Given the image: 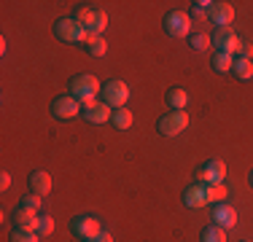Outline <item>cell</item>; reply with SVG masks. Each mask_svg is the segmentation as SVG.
Instances as JSON below:
<instances>
[{
  "mask_svg": "<svg viewBox=\"0 0 253 242\" xmlns=\"http://www.w3.org/2000/svg\"><path fill=\"white\" fill-rule=\"evenodd\" d=\"M73 19L81 24L89 35H102L105 27H108V14H105V8L97 5V3H78Z\"/></svg>",
  "mask_w": 253,
  "mask_h": 242,
  "instance_id": "1",
  "label": "cell"
},
{
  "mask_svg": "<svg viewBox=\"0 0 253 242\" xmlns=\"http://www.w3.org/2000/svg\"><path fill=\"white\" fill-rule=\"evenodd\" d=\"M68 92H70V97H76V100L84 105V102L97 100V94L102 92V83H100L94 76H89V73H81V76H73V78H70Z\"/></svg>",
  "mask_w": 253,
  "mask_h": 242,
  "instance_id": "2",
  "label": "cell"
},
{
  "mask_svg": "<svg viewBox=\"0 0 253 242\" xmlns=\"http://www.w3.org/2000/svg\"><path fill=\"white\" fill-rule=\"evenodd\" d=\"M54 35H57L62 43H78V46H84L89 40V33L73 19V16H62V19L54 22Z\"/></svg>",
  "mask_w": 253,
  "mask_h": 242,
  "instance_id": "3",
  "label": "cell"
},
{
  "mask_svg": "<svg viewBox=\"0 0 253 242\" xmlns=\"http://www.w3.org/2000/svg\"><path fill=\"white\" fill-rule=\"evenodd\" d=\"M102 102L111 105L113 111L116 108H126V100H129V86L122 81V78H111V81L102 83Z\"/></svg>",
  "mask_w": 253,
  "mask_h": 242,
  "instance_id": "4",
  "label": "cell"
},
{
  "mask_svg": "<svg viewBox=\"0 0 253 242\" xmlns=\"http://www.w3.org/2000/svg\"><path fill=\"white\" fill-rule=\"evenodd\" d=\"M162 24L170 38H189L191 35V16L186 11H167Z\"/></svg>",
  "mask_w": 253,
  "mask_h": 242,
  "instance_id": "5",
  "label": "cell"
},
{
  "mask_svg": "<svg viewBox=\"0 0 253 242\" xmlns=\"http://www.w3.org/2000/svg\"><path fill=\"white\" fill-rule=\"evenodd\" d=\"M186 126H189V113L186 111H170L156 121V132H159L162 137H175L186 129Z\"/></svg>",
  "mask_w": 253,
  "mask_h": 242,
  "instance_id": "6",
  "label": "cell"
},
{
  "mask_svg": "<svg viewBox=\"0 0 253 242\" xmlns=\"http://www.w3.org/2000/svg\"><path fill=\"white\" fill-rule=\"evenodd\" d=\"M100 232H102V223H100L97 215H76L73 221H70V234L81 242L97 237Z\"/></svg>",
  "mask_w": 253,
  "mask_h": 242,
  "instance_id": "7",
  "label": "cell"
},
{
  "mask_svg": "<svg viewBox=\"0 0 253 242\" xmlns=\"http://www.w3.org/2000/svg\"><path fill=\"white\" fill-rule=\"evenodd\" d=\"M194 178H197V183L218 186V183H224V178H226V164L221 159H210V161H205V164L197 167Z\"/></svg>",
  "mask_w": 253,
  "mask_h": 242,
  "instance_id": "8",
  "label": "cell"
},
{
  "mask_svg": "<svg viewBox=\"0 0 253 242\" xmlns=\"http://www.w3.org/2000/svg\"><path fill=\"white\" fill-rule=\"evenodd\" d=\"M51 116L59 119V121H68V119H76L81 116V102L70 94H62V97H54L51 102Z\"/></svg>",
  "mask_w": 253,
  "mask_h": 242,
  "instance_id": "9",
  "label": "cell"
},
{
  "mask_svg": "<svg viewBox=\"0 0 253 242\" xmlns=\"http://www.w3.org/2000/svg\"><path fill=\"white\" fill-rule=\"evenodd\" d=\"M210 40H213L215 51H224V54H237V48H240V35L232 27H218L210 35Z\"/></svg>",
  "mask_w": 253,
  "mask_h": 242,
  "instance_id": "10",
  "label": "cell"
},
{
  "mask_svg": "<svg viewBox=\"0 0 253 242\" xmlns=\"http://www.w3.org/2000/svg\"><path fill=\"white\" fill-rule=\"evenodd\" d=\"M111 116H113V108L100 100H92V102H84L81 105V119L89 121V124H105V121H111Z\"/></svg>",
  "mask_w": 253,
  "mask_h": 242,
  "instance_id": "11",
  "label": "cell"
},
{
  "mask_svg": "<svg viewBox=\"0 0 253 242\" xmlns=\"http://www.w3.org/2000/svg\"><path fill=\"white\" fill-rule=\"evenodd\" d=\"M208 19L213 22L215 27H229V24L234 22V5L226 3V0H215V3H210Z\"/></svg>",
  "mask_w": 253,
  "mask_h": 242,
  "instance_id": "12",
  "label": "cell"
},
{
  "mask_svg": "<svg viewBox=\"0 0 253 242\" xmlns=\"http://www.w3.org/2000/svg\"><path fill=\"white\" fill-rule=\"evenodd\" d=\"M210 218H213V223H215V226H221V229H234V226H237V210H234L229 202L213 204Z\"/></svg>",
  "mask_w": 253,
  "mask_h": 242,
  "instance_id": "13",
  "label": "cell"
},
{
  "mask_svg": "<svg viewBox=\"0 0 253 242\" xmlns=\"http://www.w3.org/2000/svg\"><path fill=\"white\" fill-rule=\"evenodd\" d=\"M183 204L191 210H200V207H208V194H205V183H191L189 189L183 191Z\"/></svg>",
  "mask_w": 253,
  "mask_h": 242,
  "instance_id": "14",
  "label": "cell"
},
{
  "mask_svg": "<svg viewBox=\"0 0 253 242\" xmlns=\"http://www.w3.org/2000/svg\"><path fill=\"white\" fill-rule=\"evenodd\" d=\"M27 183H30V191L38 194V197H46V194L51 191V186H54V183H51V175L43 172V169H35V172H30Z\"/></svg>",
  "mask_w": 253,
  "mask_h": 242,
  "instance_id": "15",
  "label": "cell"
},
{
  "mask_svg": "<svg viewBox=\"0 0 253 242\" xmlns=\"http://www.w3.org/2000/svg\"><path fill=\"white\" fill-rule=\"evenodd\" d=\"M167 105H170V111H183L189 105V92L183 86H172L167 92Z\"/></svg>",
  "mask_w": 253,
  "mask_h": 242,
  "instance_id": "16",
  "label": "cell"
},
{
  "mask_svg": "<svg viewBox=\"0 0 253 242\" xmlns=\"http://www.w3.org/2000/svg\"><path fill=\"white\" fill-rule=\"evenodd\" d=\"M84 51L89 54V57H105L108 54V40L102 38V35H89V40L84 43Z\"/></svg>",
  "mask_w": 253,
  "mask_h": 242,
  "instance_id": "17",
  "label": "cell"
},
{
  "mask_svg": "<svg viewBox=\"0 0 253 242\" xmlns=\"http://www.w3.org/2000/svg\"><path fill=\"white\" fill-rule=\"evenodd\" d=\"M41 213H33V210H25V207H16L14 213H11V221H14V226H35V221H38Z\"/></svg>",
  "mask_w": 253,
  "mask_h": 242,
  "instance_id": "18",
  "label": "cell"
},
{
  "mask_svg": "<svg viewBox=\"0 0 253 242\" xmlns=\"http://www.w3.org/2000/svg\"><path fill=\"white\" fill-rule=\"evenodd\" d=\"M132 121H135V116H132L129 108H116V111H113V116H111V124L116 126V129H122V132L129 129Z\"/></svg>",
  "mask_w": 253,
  "mask_h": 242,
  "instance_id": "19",
  "label": "cell"
},
{
  "mask_svg": "<svg viewBox=\"0 0 253 242\" xmlns=\"http://www.w3.org/2000/svg\"><path fill=\"white\" fill-rule=\"evenodd\" d=\"M210 62H213L215 73H232V68H234V57L232 54H224V51H215L210 57Z\"/></svg>",
  "mask_w": 253,
  "mask_h": 242,
  "instance_id": "20",
  "label": "cell"
},
{
  "mask_svg": "<svg viewBox=\"0 0 253 242\" xmlns=\"http://www.w3.org/2000/svg\"><path fill=\"white\" fill-rule=\"evenodd\" d=\"M232 73L240 78V81H251V78H253V59H243V57H237V59H234Z\"/></svg>",
  "mask_w": 253,
  "mask_h": 242,
  "instance_id": "21",
  "label": "cell"
},
{
  "mask_svg": "<svg viewBox=\"0 0 253 242\" xmlns=\"http://www.w3.org/2000/svg\"><path fill=\"white\" fill-rule=\"evenodd\" d=\"M200 242H226V229H221V226H215V223H210V226L202 229Z\"/></svg>",
  "mask_w": 253,
  "mask_h": 242,
  "instance_id": "22",
  "label": "cell"
},
{
  "mask_svg": "<svg viewBox=\"0 0 253 242\" xmlns=\"http://www.w3.org/2000/svg\"><path fill=\"white\" fill-rule=\"evenodd\" d=\"M38 240L41 237L30 226H14V232H11V242H38Z\"/></svg>",
  "mask_w": 253,
  "mask_h": 242,
  "instance_id": "23",
  "label": "cell"
},
{
  "mask_svg": "<svg viewBox=\"0 0 253 242\" xmlns=\"http://www.w3.org/2000/svg\"><path fill=\"white\" fill-rule=\"evenodd\" d=\"M33 229H35V234H38V237H49V234L54 232V218H51V215H43V213H41Z\"/></svg>",
  "mask_w": 253,
  "mask_h": 242,
  "instance_id": "24",
  "label": "cell"
},
{
  "mask_svg": "<svg viewBox=\"0 0 253 242\" xmlns=\"http://www.w3.org/2000/svg\"><path fill=\"white\" fill-rule=\"evenodd\" d=\"M189 43H191L194 51H205V48L213 46V40H210V35H205V33H191L189 35Z\"/></svg>",
  "mask_w": 253,
  "mask_h": 242,
  "instance_id": "25",
  "label": "cell"
},
{
  "mask_svg": "<svg viewBox=\"0 0 253 242\" xmlns=\"http://www.w3.org/2000/svg\"><path fill=\"white\" fill-rule=\"evenodd\" d=\"M205 194H208V202H210V204H218V202H224V199H226L224 183H218V186H205Z\"/></svg>",
  "mask_w": 253,
  "mask_h": 242,
  "instance_id": "26",
  "label": "cell"
},
{
  "mask_svg": "<svg viewBox=\"0 0 253 242\" xmlns=\"http://www.w3.org/2000/svg\"><path fill=\"white\" fill-rule=\"evenodd\" d=\"M41 204H43V199L38 197V194H25V197H22V202H19V207H25V210H33V213H38L41 210Z\"/></svg>",
  "mask_w": 253,
  "mask_h": 242,
  "instance_id": "27",
  "label": "cell"
},
{
  "mask_svg": "<svg viewBox=\"0 0 253 242\" xmlns=\"http://www.w3.org/2000/svg\"><path fill=\"white\" fill-rule=\"evenodd\" d=\"M194 8H191V16H197V19H202V16H208L210 11V3L208 0H197V3H191Z\"/></svg>",
  "mask_w": 253,
  "mask_h": 242,
  "instance_id": "28",
  "label": "cell"
},
{
  "mask_svg": "<svg viewBox=\"0 0 253 242\" xmlns=\"http://www.w3.org/2000/svg\"><path fill=\"white\" fill-rule=\"evenodd\" d=\"M237 54H240L243 59H251V57H253V46H251V43H243V40H240V48H237Z\"/></svg>",
  "mask_w": 253,
  "mask_h": 242,
  "instance_id": "29",
  "label": "cell"
},
{
  "mask_svg": "<svg viewBox=\"0 0 253 242\" xmlns=\"http://www.w3.org/2000/svg\"><path fill=\"white\" fill-rule=\"evenodd\" d=\"M86 242H113V237H111V232H105V229H102L97 237H92V240H86Z\"/></svg>",
  "mask_w": 253,
  "mask_h": 242,
  "instance_id": "30",
  "label": "cell"
},
{
  "mask_svg": "<svg viewBox=\"0 0 253 242\" xmlns=\"http://www.w3.org/2000/svg\"><path fill=\"white\" fill-rule=\"evenodd\" d=\"M8 186H11V172H5V169H3V172H0V189H8Z\"/></svg>",
  "mask_w": 253,
  "mask_h": 242,
  "instance_id": "31",
  "label": "cell"
},
{
  "mask_svg": "<svg viewBox=\"0 0 253 242\" xmlns=\"http://www.w3.org/2000/svg\"><path fill=\"white\" fill-rule=\"evenodd\" d=\"M248 183L253 186V169H251V172H248Z\"/></svg>",
  "mask_w": 253,
  "mask_h": 242,
  "instance_id": "32",
  "label": "cell"
},
{
  "mask_svg": "<svg viewBox=\"0 0 253 242\" xmlns=\"http://www.w3.org/2000/svg\"><path fill=\"white\" fill-rule=\"evenodd\" d=\"M243 242H251V240H243Z\"/></svg>",
  "mask_w": 253,
  "mask_h": 242,
  "instance_id": "33",
  "label": "cell"
}]
</instances>
